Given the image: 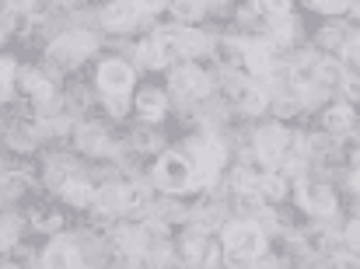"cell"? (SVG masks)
<instances>
[{"label":"cell","mask_w":360,"mask_h":269,"mask_svg":"<svg viewBox=\"0 0 360 269\" xmlns=\"http://www.w3.org/2000/svg\"><path fill=\"white\" fill-rule=\"evenodd\" d=\"M193 182H200V185H210L214 178H217V171H221V164H224V147L217 143V140H210V136H203V140H193Z\"/></svg>","instance_id":"cell-1"},{"label":"cell","mask_w":360,"mask_h":269,"mask_svg":"<svg viewBox=\"0 0 360 269\" xmlns=\"http://www.w3.org/2000/svg\"><path fill=\"white\" fill-rule=\"evenodd\" d=\"M224 249L235 263H252L262 252V231L255 224H235L224 235Z\"/></svg>","instance_id":"cell-2"},{"label":"cell","mask_w":360,"mask_h":269,"mask_svg":"<svg viewBox=\"0 0 360 269\" xmlns=\"http://www.w3.org/2000/svg\"><path fill=\"white\" fill-rule=\"evenodd\" d=\"M154 178H158L161 189L182 192V189L193 185V164H189L186 157H179V154H165V157L158 161V168H154Z\"/></svg>","instance_id":"cell-3"},{"label":"cell","mask_w":360,"mask_h":269,"mask_svg":"<svg viewBox=\"0 0 360 269\" xmlns=\"http://www.w3.org/2000/svg\"><path fill=\"white\" fill-rule=\"evenodd\" d=\"M154 42L161 46V53H165L168 60L189 56V53L203 49V39H200L196 32H189V28H161V32L154 35Z\"/></svg>","instance_id":"cell-4"},{"label":"cell","mask_w":360,"mask_h":269,"mask_svg":"<svg viewBox=\"0 0 360 269\" xmlns=\"http://www.w3.org/2000/svg\"><path fill=\"white\" fill-rule=\"evenodd\" d=\"M91 49H95V39H91V35H84V32H70V35H63L60 42H53L49 56H53V60H63V63H74V60L88 56Z\"/></svg>","instance_id":"cell-5"},{"label":"cell","mask_w":360,"mask_h":269,"mask_svg":"<svg viewBox=\"0 0 360 269\" xmlns=\"http://www.w3.org/2000/svg\"><path fill=\"white\" fill-rule=\"evenodd\" d=\"M98 84H102V91L109 95V98H122L126 91H129V84H133V70L126 67V63H102V70H98Z\"/></svg>","instance_id":"cell-6"},{"label":"cell","mask_w":360,"mask_h":269,"mask_svg":"<svg viewBox=\"0 0 360 269\" xmlns=\"http://www.w3.org/2000/svg\"><path fill=\"white\" fill-rule=\"evenodd\" d=\"M172 88H175L179 95H196V98H203V95L210 91V77H207L203 70H196V67H175V70H172Z\"/></svg>","instance_id":"cell-7"},{"label":"cell","mask_w":360,"mask_h":269,"mask_svg":"<svg viewBox=\"0 0 360 269\" xmlns=\"http://www.w3.org/2000/svg\"><path fill=\"white\" fill-rule=\"evenodd\" d=\"M287 133L280 130V126H269V130H262L259 140H255V154L266 161V164H280V157L287 154Z\"/></svg>","instance_id":"cell-8"},{"label":"cell","mask_w":360,"mask_h":269,"mask_svg":"<svg viewBox=\"0 0 360 269\" xmlns=\"http://www.w3.org/2000/svg\"><path fill=\"white\" fill-rule=\"evenodd\" d=\"M301 206L315 217H329V214H336V196L326 185H304L301 189Z\"/></svg>","instance_id":"cell-9"},{"label":"cell","mask_w":360,"mask_h":269,"mask_svg":"<svg viewBox=\"0 0 360 269\" xmlns=\"http://www.w3.org/2000/svg\"><path fill=\"white\" fill-rule=\"evenodd\" d=\"M231 95H235V102H238L245 112H262L266 109V91L259 88V84H248V81H231Z\"/></svg>","instance_id":"cell-10"},{"label":"cell","mask_w":360,"mask_h":269,"mask_svg":"<svg viewBox=\"0 0 360 269\" xmlns=\"http://www.w3.org/2000/svg\"><path fill=\"white\" fill-rule=\"evenodd\" d=\"M245 63L252 74H269L273 70V46L269 42H248L245 46Z\"/></svg>","instance_id":"cell-11"},{"label":"cell","mask_w":360,"mask_h":269,"mask_svg":"<svg viewBox=\"0 0 360 269\" xmlns=\"http://www.w3.org/2000/svg\"><path fill=\"white\" fill-rule=\"evenodd\" d=\"M136 18H140V11H136L133 4H126V0H116V4L105 7V14H102V21H105L109 28H133Z\"/></svg>","instance_id":"cell-12"},{"label":"cell","mask_w":360,"mask_h":269,"mask_svg":"<svg viewBox=\"0 0 360 269\" xmlns=\"http://www.w3.org/2000/svg\"><path fill=\"white\" fill-rule=\"evenodd\" d=\"M136 112H140L143 119H158V116L165 112V95H161V91H140Z\"/></svg>","instance_id":"cell-13"},{"label":"cell","mask_w":360,"mask_h":269,"mask_svg":"<svg viewBox=\"0 0 360 269\" xmlns=\"http://www.w3.org/2000/svg\"><path fill=\"white\" fill-rule=\"evenodd\" d=\"M81 259L74 256V249L67 245V242H56V245H49V252H46V266H77Z\"/></svg>","instance_id":"cell-14"},{"label":"cell","mask_w":360,"mask_h":269,"mask_svg":"<svg viewBox=\"0 0 360 269\" xmlns=\"http://www.w3.org/2000/svg\"><path fill=\"white\" fill-rule=\"evenodd\" d=\"M25 91H32V95H35V98H42V102H49V98H53V84H49L42 74H32V70L25 74Z\"/></svg>","instance_id":"cell-15"},{"label":"cell","mask_w":360,"mask_h":269,"mask_svg":"<svg viewBox=\"0 0 360 269\" xmlns=\"http://www.w3.org/2000/svg\"><path fill=\"white\" fill-rule=\"evenodd\" d=\"M63 196H67L70 203H77V206H84V203L95 199L91 185H81V182H67V185H63Z\"/></svg>","instance_id":"cell-16"},{"label":"cell","mask_w":360,"mask_h":269,"mask_svg":"<svg viewBox=\"0 0 360 269\" xmlns=\"http://www.w3.org/2000/svg\"><path fill=\"white\" fill-rule=\"evenodd\" d=\"M140 60H143L147 67H168V56L161 53V46H158L154 39H150V42H147L143 49H140Z\"/></svg>","instance_id":"cell-17"},{"label":"cell","mask_w":360,"mask_h":269,"mask_svg":"<svg viewBox=\"0 0 360 269\" xmlns=\"http://www.w3.org/2000/svg\"><path fill=\"white\" fill-rule=\"evenodd\" d=\"M95 199H98L105 210H122V189H120V185H105V189H102Z\"/></svg>","instance_id":"cell-18"},{"label":"cell","mask_w":360,"mask_h":269,"mask_svg":"<svg viewBox=\"0 0 360 269\" xmlns=\"http://www.w3.org/2000/svg\"><path fill=\"white\" fill-rule=\"evenodd\" d=\"M147 199V189L143 185H126L122 189V210H133V206H140Z\"/></svg>","instance_id":"cell-19"},{"label":"cell","mask_w":360,"mask_h":269,"mask_svg":"<svg viewBox=\"0 0 360 269\" xmlns=\"http://www.w3.org/2000/svg\"><path fill=\"white\" fill-rule=\"evenodd\" d=\"M290 35H294V21H290V18H283V14H276L273 39H276V42H290Z\"/></svg>","instance_id":"cell-20"},{"label":"cell","mask_w":360,"mask_h":269,"mask_svg":"<svg viewBox=\"0 0 360 269\" xmlns=\"http://www.w3.org/2000/svg\"><path fill=\"white\" fill-rule=\"evenodd\" d=\"M326 123H329V130H347L350 126V109H333L326 116Z\"/></svg>","instance_id":"cell-21"},{"label":"cell","mask_w":360,"mask_h":269,"mask_svg":"<svg viewBox=\"0 0 360 269\" xmlns=\"http://www.w3.org/2000/svg\"><path fill=\"white\" fill-rule=\"evenodd\" d=\"M172 7L179 18H200V0H175Z\"/></svg>","instance_id":"cell-22"},{"label":"cell","mask_w":360,"mask_h":269,"mask_svg":"<svg viewBox=\"0 0 360 269\" xmlns=\"http://www.w3.org/2000/svg\"><path fill=\"white\" fill-rule=\"evenodd\" d=\"M11 77H14V63H11V60H0V98H7Z\"/></svg>","instance_id":"cell-23"},{"label":"cell","mask_w":360,"mask_h":269,"mask_svg":"<svg viewBox=\"0 0 360 269\" xmlns=\"http://www.w3.org/2000/svg\"><path fill=\"white\" fill-rule=\"evenodd\" d=\"M262 4V11H269L273 18L276 14H287V7H290V0H259Z\"/></svg>","instance_id":"cell-24"},{"label":"cell","mask_w":360,"mask_h":269,"mask_svg":"<svg viewBox=\"0 0 360 269\" xmlns=\"http://www.w3.org/2000/svg\"><path fill=\"white\" fill-rule=\"evenodd\" d=\"M126 4H133L140 14H150V11H161L165 7V0H126Z\"/></svg>","instance_id":"cell-25"},{"label":"cell","mask_w":360,"mask_h":269,"mask_svg":"<svg viewBox=\"0 0 360 269\" xmlns=\"http://www.w3.org/2000/svg\"><path fill=\"white\" fill-rule=\"evenodd\" d=\"M311 4H315L319 11H329V14H336V11H343L350 0H311Z\"/></svg>","instance_id":"cell-26"},{"label":"cell","mask_w":360,"mask_h":269,"mask_svg":"<svg viewBox=\"0 0 360 269\" xmlns=\"http://www.w3.org/2000/svg\"><path fill=\"white\" fill-rule=\"evenodd\" d=\"M347 60H350V63L357 60V39H350V42H347Z\"/></svg>","instance_id":"cell-27"},{"label":"cell","mask_w":360,"mask_h":269,"mask_svg":"<svg viewBox=\"0 0 360 269\" xmlns=\"http://www.w3.org/2000/svg\"><path fill=\"white\" fill-rule=\"evenodd\" d=\"M0 39H4V32H0Z\"/></svg>","instance_id":"cell-28"}]
</instances>
